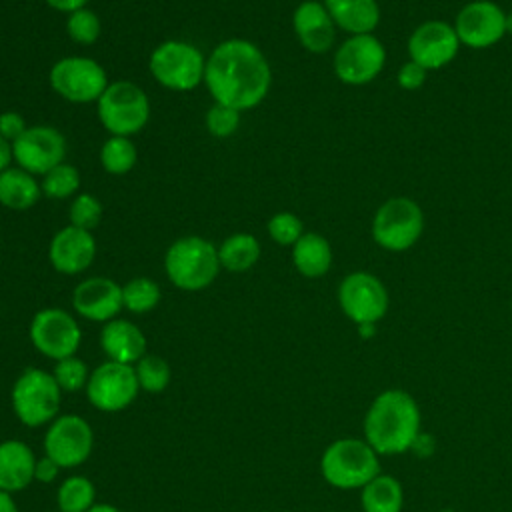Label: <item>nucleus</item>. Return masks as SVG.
Segmentation results:
<instances>
[{"mask_svg": "<svg viewBox=\"0 0 512 512\" xmlns=\"http://www.w3.org/2000/svg\"><path fill=\"white\" fill-rule=\"evenodd\" d=\"M204 84L214 102L242 112L256 108L266 98L272 70L254 42L228 38L208 54Z\"/></svg>", "mask_w": 512, "mask_h": 512, "instance_id": "1", "label": "nucleus"}, {"mask_svg": "<svg viewBox=\"0 0 512 512\" xmlns=\"http://www.w3.org/2000/svg\"><path fill=\"white\" fill-rule=\"evenodd\" d=\"M420 434V408L398 388L380 392L364 416V440L384 456L410 450Z\"/></svg>", "mask_w": 512, "mask_h": 512, "instance_id": "2", "label": "nucleus"}, {"mask_svg": "<svg viewBox=\"0 0 512 512\" xmlns=\"http://www.w3.org/2000/svg\"><path fill=\"white\" fill-rule=\"evenodd\" d=\"M378 452L358 438H340L328 444L320 456L322 478L340 490L364 488L380 474Z\"/></svg>", "mask_w": 512, "mask_h": 512, "instance_id": "3", "label": "nucleus"}, {"mask_svg": "<svg viewBox=\"0 0 512 512\" xmlns=\"http://www.w3.org/2000/svg\"><path fill=\"white\" fill-rule=\"evenodd\" d=\"M218 248L200 236H184L170 244L164 256L168 280L186 292L208 288L220 272Z\"/></svg>", "mask_w": 512, "mask_h": 512, "instance_id": "4", "label": "nucleus"}, {"mask_svg": "<svg viewBox=\"0 0 512 512\" xmlns=\"http://www.w3.org/2000/svg\"><path fill=\"white\" fill-rule=\"evenodd\" d=\"M62 390L52 372L30 366L24 368L12 384L10 404L20 424L40 428L50 424L60 412Z\"/></svg>", "mask_w": 512, "mask_h": 512, "instance_id": "5", "label": "nucleus"}, {"mask_svg": "<svg viewBox=\"0 0 512 512\" xmlns=\"http://www.w3.org/2000/svg\"><path fill=\"white\" fill-rule=\"evenodd\" d=\"M424 232V212L408 196L384 200L372 218V240L386 252L410 250Z\"/></svg>", "mask_w": 512, "mask_h": 512, "instance_id": "6", "label": "nucleus"}, {"mask_svg": "<svg viewBox=\"0 0 512 512\" xmlns=\"http://www.w3.org/2000/svg\"><path fill=\"white\" fill-rule=\"evenodd\" d=\"M96 112L102 126L112 136H132L140 132L150 118V100L146 92L130 82H110L96 102Z\"/></svg>", "mask_w": 512, "mask_h": 512, "instance_id": "7", "label": "nucleus"}, {"mask_svg": "<svg viewBox=\"0 0 512 512\" xmlns=\"http://www.w3.org/2000/svg\"><path fill=\"white\" fill-rule=\"evenodd\" d=\"M148 66L160 86L174 92H188L204 82L206 58L190 42L166 40L152 50Z\"/></svg>", "mask_w": 512, "mask_h": 512, "instance_id": "8", "label": "nucleus"}, {"mask_svg": "<svg viewBox=\"0 0 512 512\" xmlns=\"http://www.w3.org/2000/svg\"><path fill=\"white\" fill-rule=\"evenodd\" d=\"M48 82L52 90L68 102L88 104L98 102L106 90V70L86 56H64L50 68Z\"/></svg>", "mask_w": 512, "mask_h": 512, "instance_id": "9", "label": "nucleus"}, {"mask_svg": "<svg viewBox=\"0 0 512 512\" xmlns=\"http://www.w3.org/2000/svg\"><path fill=\"white\" fill-rule=\"evenodd\" d=\"M88 402L100 412H122L138 396L140 386L132 364L106 360L98 364L84 388Z\"/></svg>", "mask_w": 512, "mask_h": 512, "instance_id": "10", "label": "nucleus"}, {"mask_svg": "<svg viewBox=\"0 0 512 512\" xmlns=\"http://www.w3.org/2000/svg\"><path fill=\"white\" fill-rule=\"evenodd\" d=\"M338 304L346 318L356 326L376 324L388 312V290L372 272L356 270L342 278L338 286Z\"/></svg>", "mask_w": 512, "mask_h": 512, "instance_id": "11", "label": "nucleus"}, {"mask_svg": "<svg viewBox=\"0 0 512 512\" xmlns=\"http://www.w3.org/2000/svg\"><path fill=\"white\" fill-rule=\"evenodd\" d=\"M334 74L348 86H364L386 66V48L374 34L348 36L334 54Z\"/></svg>", "mask_w": 512, "mask_h": 512, "instance_id": "12", "label": "nucleus"}, {"mask_svg": "<svg viewBox=\"0 0 512 512\" xmlns=\"http://www.w3.org/2000/svg\"><path fill=\"white\" fill-rule=\"evenodd\" d=\"M44 454L60 468L84 464L94 448V432L86 418L78 414H58L44 432Z\"/></svg>", "mask_w": 512, "mask_h": 512, "instance_id": "13", "label": "nucleus"}, {"mask_svg": "<svg viewBox=\"0 0 512 512\" xmlns=\"http://www.w3.org/2000/svg\"><path fill=\"white\" fill-rule=\"evenodd\" d=\"M32 346L50 360L74 356L82 342V330L76 318L62 308H42L30 322Z\"/></svg>", "mask_w": 512, "mask_h": 512, "instance_id": "14", "label": "nucleus"}, {"mask_svg": "<svg viewBox=\"0 0 512 512\" xmlns=\"http://www.w3.org/2000/svg\"><path fill=\"white\" fill-rule=\"evenodd\" d=\"M452 26L462 46L486 50L506 36V12L492 0H472L458 10Z\"/></svg>", "mask_w": 512, "mask_h": 512, "instance_id": "15", "label": "nucleus"}, {"mask_svg": "<svg viewBox=\"0 0 512 512\" xmlns=\"http://www.w3.org/2000/svg\"><path fill=\"white\" fill-rule=\"evenodd\" d=\"M12 156L18 168L44 176L48 170L64 162L66 138L52 126H28L14 142Z\"/></svg>", "mask_w": 512, "mask_h": 512, "instance_id": "16", "label": "nucleus"}, {"mask_svg": "<svg viewBox=\"0 0 512 512\" xmlns=\"http://www.w3.org/2000/svg\"><path fill=\"white\" fill-rule=\"evenodd\" d=\"M460 40L452 24L446 20H426L418 24L408 36V56L428 72L440 70L450 64L458 50Z\"/></svg>", "mask_w": 512, "mask_h": 512, "instance_id": "17", "label": "nucleus"}, {"mask_svg": "<svg viewBox=\"0 0 512 512\" xmlns=\"http://www.w3.org/2000/svg\"><path fill=\"white\" fill-rule=\"evenodd\" d=\"M72 308L86 320L106 324L118 318V312L124 308L122 286L104 276L82 280L72 292Z\"/></svg>", "mask_w": 512, "mask_h": 512, "instance_id": "18", "label": "nucleus"}, {"mask_svg": "<svg viewBox=\"0 0 512 512\" xmlns=\"http://www.w3.org/2000/svg\"><path fill=\"white\" fill-rule=\"evenodd\" d=\"M96 256V240L90 230L76 228L72 224L58 230L48 246V260L60 274L84 272Z\"/></svg>", "mask_w": 512, "mask_h": 512, "instance_id": "19", "label": "nucleus"}, {"mask_svg": "<svg viewBox=\"0 0 512 512\" xmlns=\"http://www.w3.org/2000/svg\"><path fill=\"white\" fill-rule=\"evenodd\" d=\"M292 26L298 42L312 54H324L336 40V24L324 2L304 0L292 14Z\"/></svg>", "mask_w": 512, "mask_h": 512, "instance_id": "20", "label": "nucleus"}, {"mask_svg": "<svg viewBox=\"0 0 512 512\" xmlns=\"http://www.w3.org/2000/svg\"><path fill=\"white\" fill-rule=\"evenodd\" d=\"M100 348L108 360L134 366L146 354V336L134 322L114 318L100 330Z\"/></svg>", "mask_w": 512, "mask_h": 512, "instance_id": "21", "label": "nucleus"}, {"mask_svg": "<svg viewBox=\"0 0 512 512\" xmlns=\"http://www.w3.org/2000/svg\"><path fill=\"white\" fill-rule=\"evenodd\" d=\"M38 456L22 440L0 442V490L10 494L28 488L34 482Z\"/></svg>", "mask_w": 512, "mask_h": 512, "instance_id": "22", "label": "nucleus"}, {"mask_svg": "<svg viewBox=\"0 0 512 512\" xmlns=\"http://www.w3.org/2000/svg\"><path fill=\"white\" fill-rule=\"evenodd\" d=\"M336 28L350 36L374 34L380 24V6L376 0H324Z\"/></svg>", "mask_w": 512, "mask_h": 512, "instance_id": "23", "label": "nucleus"}, {"mask_svg": "<svg viewBox=\"0 0 512 512\" xmlns=\"http://www.w3.org/2000/svg\"><path fill=\"white\" fill-rule=\"evenodd\" d=\"M294 268L306 278H320L332 266V246L318 232H304L292 246Z\"/></svg>", "mask_w": 512, "mask_h": 512, "instance_id": "24", "label": "nucleus"}, {"mask_svg": "<svg viewBox=\"0 0 512 512\" xmlns=\"http://www.w3.org/2000/svg\"><path fill=\"white\" fill-rule=\"evenodd\" d=\"M42 188L34 174L22 168H6L0 174V204L10 210H28L40 200Z\"/></svg>", "mask_w": 512, "mask_h": 512, "instance_id": "25", "label": "nucleus"}, {"mask_svg": "<svg viewBox=\"0 0 512 512\" xmlns=\"http://www.w3.org/2000/svg\"><path fill=\"white\" fill-rule=\"evenodd\" d=\"M360 504L364 512H402V486L394 476L378 474L362 488Z\"/></svg>", "mask_w": 512, "mask_h": 512, "instance_id": "26", "label": "nucleus"}, {"mask_svg": "<svg viewBox=\"0 0 512 512\" xmlns=\"http://www.w3.org/2000/svg\"><path fill=\"white\" fill-rule=\"evenodd\" d=\"M260 252L262 248L254 234L236 232L218 246V260L230 272H244L258 262Z\"/></svg>", "mask_w": 512, "mask_h": 512, "instance_id": "27", "label": "nucleus"}, {"mask_svg": "<svg viewBox=\"0 0 512 512\" xmlns=\"http://www.w3.org/2000/svg\"><path fill=\"white\" fill-rule=\"evenodd\" d=\"M96 504V486L88 476L72 474L56 490L58 512H88Z\"/></svg>", "mask_w": 512, "mask_h": 512, "instance_id": "28", "label": "nucleus"}, {"mask_svg": "<svg viewBox=\"0 0 512 512\" xmlns=\"http://www.w3.org/2000/svg\"><path fill=\"white\" fill-rule=\"evenodd\" d=\"M138 160L136 144L128 136H110L100 148V164L108 174H128Z\"/></svg>", "mask_w": 512, "mask_h": 512, "instance_id": "29", "label": "nucleus"}, {"mask_svg": "<svg viewBox=\"0 0 512 512\" xmlns=\"http://www.w3.org/2000/svg\"><path fill=\"white\" fill-rule=\"evenodd\" d=\"M160 296V286L146 276L132 278L122 286V304L132 314H146L154 310Z\"/></svg>", "mask_w": 512, "mask_h": 512, "instance_id": "30", "label": "nucleus"}, {"mask_svg": "<svg viewBox=\"0 0 512 512\" xmlns=\"http://www.w3.org/2000/svg\"><path fill=\"white\" fill-rule=\"evenodd\" d=\"M134 372H136V380L140 390L150 392V394H158L164 392L170 384V364L156 354H144L136 364H134Z\"/></svg>", "mask_w": 512, "mask_h": 512, "instance_id": "31", "label": "nucleus"}, {"mask_svg": "<svg viewBox=\"0 0 512 512\" xmlns=\"http://www.w3.org/2000/svg\"><path fill=\"white\" fill-rule=\"evenodd\" d=\"M78 186H80V174L72 164H66V162L48 170L40 182L42 194L54 200L72 196L78 190Z\"/></svg>", "mask_w": 512, "mask_h": 512, "instance_id": "32", "label": "nucleus"}, {"mask_svg": "<svg viewBox=\"0 0 512 512\" xmlns=\"http://www.w3.org/2000/svg\"><path fill=\"white\" fill-rule=\"evenodd\" d=\"M90 372L92 370H88L86 362L82 358H78L76 354L74 356H66L62 360H56L54 368H52V376L58 382L62 392L84 390L86 384H88Z\"/></svg>", "mask_w": 512, "mask_h": 512, "instance_id": "33", "label": "nucleus"}, {"mask_svg": "<svg viewBox=\"0 0 512 512\" xmlns=\"http://www.w3.org/2000/svg\"><path fill=\"white\" fill-rule=\"evenodd\" d=\"M66 32H68V36L74 42L90 46V44H94L100 38L102 22H100L96 12H92L88 8H80V10L72 12V14H68Z\"/></svg>", "mask_w": 512, "mask_h": 512, "instance_id": "34", "label": "nucleus"}, {"mask_svg": "<svg viewBox=\"0 0 512 512\" xmlns=\"http://www.w3.org/2000/svg\"><path fill=\"white\" fill-rule=\"evenodd\" d=\"M268 236L280 246H294L304 234V224L294 212H276L266 224Z\"/></svg>", "mask_w": 512, "mask_h": 512, "instance_id": "35", "label": "nucleus"}, {"mask_svg": "<svg viewBox=\"0 0 512 512\" xmlns=\"http://www.w3.org/2000/svg\"><path fill=\"white\" fill-rule=\"evenodd\" d=\"M102 220V204L92 194H78L70 204V224L82 230H92Z\"/></svg>", "mask_w": 512, "mask_h": 512, "instance_id": "36", "label": "nucleus"}, {"mask_svg": "<svg viewBox=\"0 0 512 512\" xmlns=\"http://www.w3.org/2000/svg\"><path fill=\"white\" fill-rule=\"evenodd\" d=\"M240 126V112L214 102V106L206 112V128L216 138H228L232 136Z\"/></svg>", "mask_w": 512, "mask_h": 512, "instance_id": "37", "label": "nucleus"}, {"mask_svg": "<svg viewBox=\"0 0 512 512\" xmlns=\"http://www.w3.org/2000/svg\"><path fill=\"white\" fill-rule=\"evenodd\" d=\"M428 80V70L422 68L420 64L408 60L400 66L398 74H396V82L400 84V88L408 90V92H414V90H420Z\"/></svg>", "mask_w": 512, "mask_h": 512, "instance_id": "38", "label": "nucleus"}, {"mask_svg": "<svg viewBox=\"0 0 512 512\" xmlns=\"http://www.w3.org/2000/svg\"><path fill=\"white\" fill-rule=\"evenodd\" d=\"M26 120L20 112H14V110H6L0 114V136L4 140H8L10 144L26 130Z\"/></svg>", "mask_w": 512, "mask_h": 512, "instance_id": "39", "label": "nucleus"}, {"mask_svg": "<svg viewBox=\"0 0 512 512\" xmlns=\"http://www.w3.org/2000/svg\"><path fill=\"white\" fill-rule=\"evenodd\" d=\"M62 468L50 458V456H40L38 460H36V466H34V480L36 482H42V484H50V482H54L56 480V476H58V472H60Z\"/></svg>", "mask_w": 512, "mask_h": 512, "instance_id": "40", "label": "nucleus"}, {"mask_svg": "<svg viewBox=\"0 0 512 512\" xmlns=\"http://www.w3.org/2000/svg\"><path fill=\"white\" fill-rule=\"evenodd\" d=\"M46 4L58 12H66V14H72L80 8H86L88 0H46Z\"/></svg>", "mask_w": 512, "mask_h": 512, "instance_id": "41", "label": "nucleus"}, {"mask_svg": "<svg viewBox=\"0 0 512 512\" xmlns=\"http://www.w3.org/2000/svg\"><path fill=\"white\" fill-rule=\"evenodd\" d=\"M12 160H14V156H12V144L0 136V174H2L6 168H10V162H12Z\"/></svg>", "mask_w": 512, "mask_h": 512, "instance_id": "42", "label": "nucleus"}, {"mask_svg": "<svg viewBox=\"0 0 512 512\" xmlns=\"http://www.w3.org/2000/svg\"><path fill=\"white\" fill-rule=\"evenodd\" d=\"M0 512H18V504L14 496L6 490H0Z\"/></svg>", "mask_w": 512, "mask_h": 512, "instance_id": "43", "label": "nucleus"}, {"mask_svg": "<svg viewBox=\"0 0 512 512\" xmlns=\"http://www.w3.org/2000/svg\"><path fill=\"white\" fill-rule=\"evenodd\" d=\"M88 512H122V510L116 508L114 504H94Z\"/></svg>", "mask_w": 512, "mask_h": 512, "instance_id": "44", "label": "nucleus"}, {"mask_svg": "<svg viewBox=\"0 0 512 512\" xmlns=\"http://www.w3.org/2000/svg\"><path fill=\"white\" fill-rule=\"evenodd\" d=\"M374 328H376V324H360V326H358V330H360V334H362L364 338H370V336L374 334Z\"/></svg>", "mask_w": 512, "mask_h": 512, "instance_id": "45", "label": "nucleus"}, {"mask_svg": "<svg viewBox=\"0 0 512 512\" xmlns=\"http://www.w3.org/2000/svg\"><path fill=\"white\" fill-rule=\"evenodd\" d=\"M506 34H512V14H506Z\"/></svg>", "mask_w": 512, "mask_h": 512, "instance_id": "46", "label": "nucleus"}]
</instances>
